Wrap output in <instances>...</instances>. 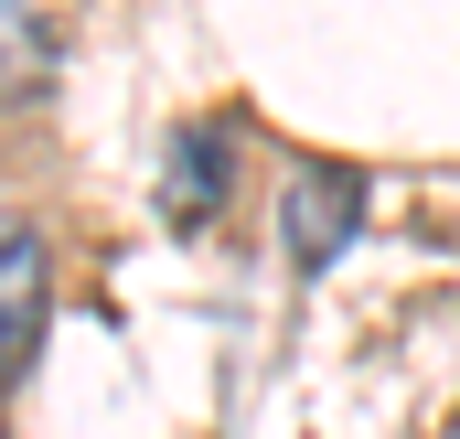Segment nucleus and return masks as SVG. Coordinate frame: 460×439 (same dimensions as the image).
Wrapping results in <instances>:
<instances>
[{"mask_svg": "<svg viewBox=\"0 0 460 439\" xmlns=\"http://www.w3.org/2000/svg\"><path fill=\"white\" fill-rule=\"evenodd\" d=\"M43 65H54L43 11H32V0H0V86H43Z\"/></svg>", "mask_w": 460, "mask_h": 439, "instance_id": "nucleus-3", "label": "nucleus"}, {"mask_svg": "<svg viewBox=\"0 0 460 439\" xmlns=\"http://www.w3.org/2000/svg\"><path fill=\"white\" fill-rule=\"evenodd\" d=\"M43 332V236L0 215V364H22Z\"/></svg>", "mask_w": 460, "mask_h": 439, "instance_id": "nucleus-2", "label": "nucleus"}, {"mask_svg": "<svg viewBox=\"0 0 460 439\" xmlns=\"http://www.w3.org/2000/svg\"><path fill=\"white\" fill-rule=\"evenodd\" d=\"M289 257L300 268H332L343 257V236L364 225V172H343V161H300L289 172Z\"/></svg>", "mask_w": 460, "mask_h": 439, "instance_id": "nucleus-1", "label": "nucleus"}, {"mask_svg": "<svg viewBox=\"0 0 460 439\" xmlns=\"http://www.w3.org/2000/svg\"><path fill=\"white\" fill-rule=\"evenodd\" d=\"M215 193H226V139H193V172L172 161V215H204Z\"/></svg>", "mask_w": 460, "mask_h": 439, "instance_id": "nucleus-4", "label": "nucleus"}]
</instances>
